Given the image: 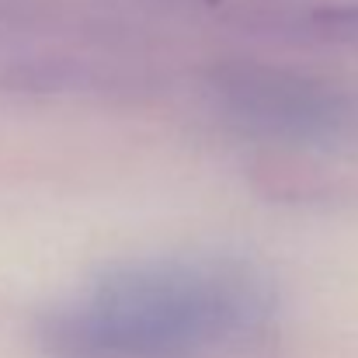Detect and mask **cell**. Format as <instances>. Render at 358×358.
<instances>
[{"instance_id":"obj_1","label":"cell","mask_w":358,"mask_h":358,"mask_svg":"<svg viewBox=\"0 0 358 358\" xmlns=\"http://www.w3.org/2000/svg\"><path fill=\"white\" fill-rule=\"evenodd\" d=\"M271 313L254 264L160 257L91 282L45 320L42 345L52 358H227L250 348Z\"/></svg>"},{"instance_id":"obj_2","label":"cell","mask_w":358,"mask_h":358,"mask_svg":"<svg viewBox=\"0 0 358 358\" xmlns=\"http://www.w3.org/2000/svg\"><path fill=\"white\" fill-rule=\"evenodd\" d=\"M213 91L230 119L250 132L296 139V143H331L358 129V105L334 84L299 77L278 66H223L213 77Z\"/></svg>"}]
</instances>
